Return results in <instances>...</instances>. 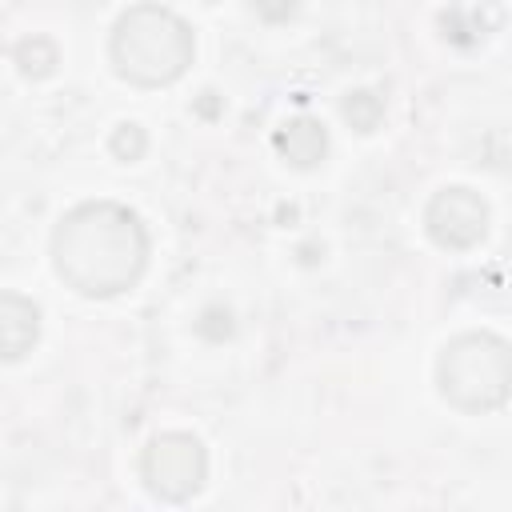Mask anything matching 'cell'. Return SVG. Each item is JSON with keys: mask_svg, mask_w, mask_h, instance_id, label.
Masks as SVG:
<instances>
[{"mask_svg": "<svg viewBox=\"0 0 512 512\" xmlns=\"http://www.w3.org/2000/svg\"><path fill=\"white\" fill-rule=\"evenodd\" d=\"M344 116L352 120L356 132H372V128L380 124V116H384V100L372 96V92H352V96L344 100Z\"/></svg>", "mask_w": 512, "mask_h": 512, "instance_id": "ba28073f", "label": "cell"}, {"mask_svg": "<svg viewBox=\"0 0 512 512\" xmlns=\"http://www.w3.org/2000/svg\"><path fill=\"white\" fill-rule=\"evenodd\" d=\"M144 144H148V140H144L140 124H120V128H116V136H112V152H116L124 164H128V160H136V156L144 152Z\"/></svg>", "mask_w": 512, "mask_h": 512, "instance_id": "9c48e42d", "label": "cell"}, {"mask_svg": "<svg viewBox=\"0 0 512 512\" xmlns=\"http://www.w3.org/2000/svg\"><path fill=\"white\" fill-rule=\"evenodd\" d=\"M424 228L440 248L464 252L484 240L488 208L472 188H440L424 208Z\"/></svg>", "mask_w": 512, "mask_h": 512, "instance_id": "5b68a950", "label": "cell"}, {"mask_svg": "<svg viewBox=\"0 0 512 512\" xmlns=\"http://www.w3.org/2000/svg\"><path fill=\"white\" fill-rule=\"evenodd\" d=\"M276 148L292 168H316L328 152V132L312 116H296L276 132Z\"/></svg>", "mask_w": 512, "mask_h": 512, "instance_id": "52a82bcc", "label": "cell"}, {"mask_svg": "<svg viewBox=\"0 0 512 512\" xmlns=\"http://www.w3.org/2000/svg\"><path fill=\"white\" fill-rule=\"evenodd\" d=\"M440 396L468 416L492 412L512 396V348L492 332H460L436 360Z\"/></svg>", "mask_w": 512, "mask_h": 512, "instance_id": "3957f363", "label": "cell"}, {"mask_svg": "<svg viewBox=\"0 0 512 512\" xmlns=\"http://www.w3.org/2000/svg\"><path fill=\"white\" fill-rule=\"evenodd\" d=\"M108 56L120 80L136 88H164L188 72L196 56V40L192 28L172 8L136 4L116 20Z\"/></svg>", "mask_w": 512, "mask_h": 512, "instance_id": "7a4b0ae2", "label": "cell"}, {"mask_svg": "<svg viewBox=\"0 0 512 512\" xmlns=\"http://www.w3.org/2000/svg\"><path fill=\"white\" fill-rule=\"evenodd\" d=\"M140 476L156 500L184 504L208 480V452L192 432H160L140 456Z\"/></svg>", "mask_w": 512, "mask_h": 512, "instance_id": "277c9868", "label": "cell"}, {"mask_svg": "<svg viewBox=\"0 0 512 512\" xmlns=\"http://www.w3.org/2000/svg\"><path fill=\"white\" fill-rule=\"evenodd\" d=\"M52 268L88 300L120 296L148 268V232L140 216L116 200L76 204L52 232Z\"/></svg>", "mask_w": 512, "mask_h": 512, "instance_id": "6da1fadb", "label": "cell"}, {"mask_svg": "<svg viewBox=\"0 0 512 512\" xmlns=\"http://www.w3.org/2000/svg\"><path fill=\"white\" fill-rule=\"evenodd\" d=\"M40 336V312L32 300H24L20 292H4L0 296V348L4 360H20Z\"/></svg>", "mask_w": 512, "mask_h": 512, "instance_id": "8992f818", "label": "cell"}]
</instances>
